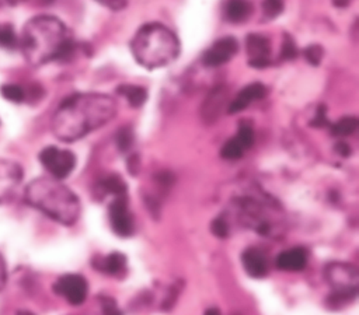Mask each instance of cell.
Masks as SVG:
<instances>
[{"label": "cell", "instance_id": "obj_17", "mask_svg": "<svg viewBox=\"0 0 359 315\" xmlns=\"http://www.w3.org/2000/svg\"><path fill=\"white\" fill-rule=\"evenodd\" d=\"M93 266L107 274L116 276L126 269V256L121 252H112L107 256H100L93 260Z\"/></svg>", "mask_w": 359, "mask_h": 315}, {"label": "cell", "instance_id": "obj_20", "mask_svg": "<svg viewBox=\"0 0 359 315\" xmlns=\"http://www.w3.org/2000/svg\"><path fill=\"white\" fill-rule=\"evenodd\" d=\"M226 95H227V92L222 85L217 87L216 90H213L203 104V118L210 119V120L216 119L220 109L223 108V101H224Z\"/></svg>", "mask_w": 359, "mask_h": 315}, {"label": "cell", "instance_id": "obj_3", "mask_svg": "<svg viewBox=\"0 0 359 315\" xmlns=\"http://www.w3.org/2000/svg\"><path fill=\"white\" fill-rule=\"evenodd\" d=\"M24 199L29 206L63 225L74 224L80 216V200L76 193L52 176L31 181L24 190Z\"/></svg>", "mask_w": 359, "mask_h": 315}, {"label": "cell", "instance_id": "obj_15", "mask_svg": "<svg viewBox=\"0 0 359 315\" xmlns=\"http://www.w3.org/2000/svg\"><path fill=\"white\" fill-rule=\"evenodd\" d=\"M241 263L248 276L261 279L268 273V259L258 248H247L241 253Z\"/></svg>", "mask_w": 359, "mask_h": 315}, {"label": "cell", "instance_id": "obj_14", "mask_svg": "<svg viewBox=\"0 0 359 315\" xmlns=\"http://www.w3.org/2000/svg\"><path fill=\"white\" fill-rule=\"evenodd\" d=\"M268 90L262 83H251L245 85L243 90L237 92V95L230 101L227 106V112L230 115L238 113L244 111L247 106H250L252 102L262 99L266 95Z\"/></svg>", "mask_w": 359, "mask_h": 315}, {"label": "cell", "instance_id": "obj_6", "mask_svg": "<svg viewBox=\"0 0 359 315\" xmlns=\"http://www.w3.org/2000/svg\"><path fill=\"white\" fill-rule=\"evenodd\" d=\"M236 206L241 218L247 225L252 227L257 232L268 235L272 231L271 213L278 210L269 197L262 195H244L236 199Z\"/></svg>", "mask_w": 359, "mask_h": 315}, {"label": "cell", "instance_id": "obj_28", "mask_svg": "<svg viewBox=\"0 0 359 315\" xmlns=\"http://www.w3.org/2000/svg\"><path fill=\"white\" fill-rule=\"evenodd\" d=\"M98 300H100V304H101L102 315H123V312L121 311V308L118 307L116 301L112 297L100 295Z\"/></svg>", "mask_w": 359, "mask_h": 315}, {"label": "cell", "instance_id": "obj_29", "mask_svg": "<svg viewBox=\"0 0 359 315\" xmlns=\"http://www.w3.org/2000/svg\"><path fill=\"white\" fill-rule=\"evenodd\" d=\"M303 55L306 57V60L311 64V66H318L323 60V56H324V50L320 45H309L304 50H303Z\"/></svg>", "mask_w": 359, "mask_h": 315}, {"label": "cell", "instance_id": "obj_2", "mask_svg": "<svg viewBox=\"0 0 359 315\" xmlns=\"http://www.w3.org/2000/svg\"><path fill=\"white\" fill-rule=\"evenodd\" d=\"M20 48L25 60L42 66L55 60L69 59L76 48L67 25L53 15H36L27 21L20 38Z\"/></svg>", "mask_w": 359, "mask_h": 315}, {"label": "cell", "instance_id": "obj_8", "mask_svg": "<svg viewBox=\"0 0 359 315\" xmlns=\"http://www.w3.org/2000/svg\"><path fill=\"white\" fill-rule=\"evenodd\" d=\"M53 291L63 297L69 304L80 305L87 298L88 284L81 274L66 273L53 283Z\"/></svg>", "mask_w": 359, "mask_h": 315}, {"label": "cell", "instance_id": "obj_27", "mask_svg": "<svg viewBox=\"0 0 359 315\" xmlns=\"http://www.w3.org/2000/svg\"><path fill=\"white\" fill-rule=\"evenodd\" d=\"M283 0H262V11L265 18H276L283 11Z\"/></svg>", "mask_w": 359, "mask_h": 315}, {"label": "cell", "instance_id": "obj_34", "mask_svg": "<svg viewBox=\"0 0 359 315\" xmlns=\"http://www.w3.org/2000/svg\"><path fill=\"white\" fill-rule=\"evenodd\" d=\"M335 150H337V153L341 154L342 157L351 155V147H349L346 143H344V141H338L337 146H335Z\"/></svg>", "mask_w": 359, "mask_h": 315}, {"label": "cell", "instance_id": "obj_16", "mask_svg": "<svg viewBox=\"0 0 359 315\" xmlns=\"http://www.w3.org/2000/svg\"><path fill=\"white\" fill-rule=\"evenodd\" d=\"M275 265L280 270L300 272L307 265V251L302 246L286 249L276 256Z\"/></svg>", "mask_w": 359, "mask_h": 315}, {"label": "cell", "instance_id": "obj_21", "mask_svg": "<svg viewBox=\"0 0 359 315\" xmlns=\"http://www.w3.org/2000/svg\"><path fill=\"white\" fill-rule=\"evenodd\" d=\"M98 189L102 195H112L114 197L126 195V183L118 174H111L105 176L98 183Z\"/></svg>", "mask_w": 359, "mask_h": 315}, {"label": "cell", "instance_id": "obj_13", "mask_svg": "<svg viewBox=\"0 0 359 315\" xmlns=\"http://www.w3.org/2000/svg\"><path fill=\"white\" fill-rule=\"evenodd\" d=\"M22 179V169L13 161L0 160V202H7Z\"/></svg>", "mask_w": 359, "mask_h": 315}, {"label": "cell", "instance_id": "obj_25", "mask_svg": "<svg viewBox=\"0 0 359 315\" xmlns=\"http://www.w3.org/2000/svg\"><path fill=\"white\" fill-rule=\"evenodd\" d=\"M297 53H299V50H297L296 42L293 41V38L289 34H285L282 46H280V52H279V59L283 62L293 60V59H296Z\"/></svg>", "mask_w": 359, "mask_h": 315}, {"label": "cell", "instance_id": "obj_4", "mask_svg": "<svg viewBox=\"0 0 359 315\" xmlns=\"http://www.w3.org/2000/svg\"><path fill=\"white\" fill-rule=\"evenodd\" d=\"M180 49L178 36L160 22L144 24L130 41L135 60L149 70L171 64L178 57Z\"/></svg>", "mask_w": 359, "mask_h": 315}, {"label": "cell", "instance_id": "obj_10", "mask_svg": "<svg viewBox=\"0 0 359 315\" xmlns=\"http://www.w3.org/2000/svg\"><path fill=\"white\" fill-rule=\"evenodd\" d=\"M237 50L238 43L234 36L219 38L202 53V64L205 67H219L231 60Z\"/></svg>", "mask_w": 359, "mask_h": 315}, {"label": "cell", "instance_id": "obj_7", "mask_svg": "<svg viewBox=\"0 0 359 315\" xmlns=\"http://www.w3.org/2000/svg\"><path fill=\"white\" fill-rule=\"evenodd\" d=\"M39 161L50 176L59 181L69 176L76 167V155L70 150L56 146L45 147L39 153Z\"/></svg>", "mask_w": 359, "mask_h": 315}, {"label": "cell", "instance_id": "obj_31", "mask_svg": "<svg viewBox=\"0 0 359 315\" xmlns=\"http://www.w3.org/2000/svg\"><path fill=\"white\" fill-rule=\"evenodd\" d=\"M311 125L316 126V127H323V126L330 125V123H328V119H327V113H325V106H324V105H321V106L317 109V113H316V116H314Z\"/></svg>", "mask_w": 359, "mask_h": 315}, {"label": "cell", "instance_id": "obj_30", "mask_svg": "<svg viewBox=\"0 0 359 315\" xmlns=\"http://www.w3.org/2000/svg\"><path fill=\"white\" fill-rule=\"evenodd\" d=\"M212 232L219 238H226L229 235V223L226 217L219 216L212 221Z\"/></svg>", "mask_w": 359, "mask_h": 315}, {"label": "cell", "instance_id": "obj_26", "mask_svg": "<svg viewBox=\"0 0 359 315\" xmlns=\"http://www.w3.org/2000/svg\"><path fill=\"white\" fill-rule=\"evenodd\" d=\"M133 144V132L129 126H123L116 133V146L118 148L125 153L128 151Z\"/></svg>", "mask_w": 359, "mask_h": 315}, {"label": "cell", "instance_id": "obj_1", "mask_svg": "<svg viewBox=\"0 0 359 315\" xmlns=\"http://www.w3.org/2000/svg\"><path fill=\"white\" fill-rule=\"evenodd\" d=\"M115 99L102 92H79L67 97L55 111L52 132L62 141H76L107 125L116 115Z\"/></svg>", "mask_w": 359, "mask_h": 315}, {"label": "cell", "instance_id": "obj_37", "mask_svg": "<svg viewBox=\"0 0 359 315\" xmlns=\"http://www.w3.org/2000/svg\"><path fill=\"white\" fill-rule=\"evenodd\" d=\"M0 1H3L4 4H8V6H15V4H20V3H22L25 0H0Z\"/></svg>", "mask_w": 359, "mask_h": 315}, {"label": "cell", "instance_id": "obj_18", "mask_svg": "<svg viewBox=\"0 0 359 315\" xmlns=\"http://www.w3.org/2000/svg\"><path fill=\"white\" fill-rule=\"evenodd\" d=\"M252 13L250 0H224L223 14L229 22L240 24L245 21Z\"/></svg>", "mask_w": 359, "mask_h": 315}, {"label": "cell", "instance_id": "obj_35", "mask_svg": "<svg viewBox=\"0 0 359 315\" xmlns=\"http://www.w3.org/2000/svg\"><path fill=\"white\" fill-rule=\"evenodd\" d=\"M331 1L335 7H341V8L349 6V3H351V0H331Z\"/></svg>", "mask_w": 359, "mask_h": 315}, {"label": "cell", "instance_id": "obj_23", "mask_svg": "<svg viewBox=\"0 0 359 315\" xmlns=\"http://www.w3.org/2000/svg\"><path fill=\"white\" fill-rule=\"evenodd\" d=\"M0 92L7 101L15 102V104L24 102L27 99V91L24 90V87L18 84H4L0 87Z\"/></svg>", "mask_w": 359, "mask_h": 315}, {"label": "cell", "instance_id": "obj_24", "mask_svg": "<svg viewBox=\"0 0 359 315\" xmlns=\"http://www.w3.org/2000/svg\"><path fill=\"white\" fill-rule=\"evenodd\" d=\"M20 45V39L11 24L0 25V46L4 49H15Z\"/></svg>", "mask_w": 359, "mask_h": 315}, {"label": "cell", "instance_id": "obj_32", "mask_svg": "<svg viewBox=\"0 0 359 315\" xmlns=\"http://www.w3.org/2000/svg\"><path fill=\"white\" fill-rule=\"evenodd\" d=\"M97 1H98L100 4H102L104 7L109 8V10L118 11V10H122V8H125L129 0H97Z\"/></svg>", "mask_w": 359, "mask_h": 315}, {"label": "cell", "instance_id": "obj_38", "mask_svg": "<svg viewBox=\"0 0 359 315\" xmlns=\"http://www.w3.org/2000/svg\"><path fill=\"white\" fill-rule=\"evenodd\" d=\"M17 315H35V314H32L31 311H18Z\"/></svg>", "mask_w": 359, "mask_h": 315}, {"label": "cell", "instance_id": "obj_12", "mask_svg": "<svg viewBox=\"0 0 359 315\" xmlns=\"http://www.w3.org/2000/svg\"><path fill=\"white\" fill-rule=\"evenodd\" d=\"M248 64L254 69H265L271 64L269 39L261 34H250L245 38Z\"/></svg>", "mask_w": 359, "mask_h": 315}, {"label": "cell", "instance_id": "obj_36", "mask_svg": "<svg viewBox=\"0 0 359 315\" xmlns=\"http://www.w3.org/2000/svg\"><path fill=\"white\" fill-rule=\"evenodd\" d=\"M205 315H222V314H220V311L217 308H209V309H206Z\"/></svg>", "mask_w": 359, "mask_h": 315}, {"label": "cell", "instance_id": "obj_22", "mask_svg": "<svg viewBox=\"0 0 359 315\" xmlns=\"http://www.w3.org/2000/svg\"><path fill=\"white\" fill-rule=\"evenodd\" d=\"M358 125L359 122L356 116H344L338 119L335 123L330 125V130H331V134L335 137H346L355 133V130L358 129Z\"/></svg>", "mask_w": 359, "mask_h": 315}, {"label": "cell", "instance_id": "obj_5", "mask_svg": "<svg viewBox=\"0 0 359 315\" xmlns=\"http://www.w3.org/2000/svg\"><path fill=\"white\" fill-rule=\"evenodd\" d=\"M325 280L332 287L328 302L332 307H339L356 297L359 286L358 269L345 262H331L324 269Z\"/></svg>", "mask_w": 359, "mask_h": 315}, {"label": "cell", "instance_id": "obj_9", "mask_svg": "<svg viewBox=\"0 0 359 315\" xmlns=\"http://www.w3.org/2000/svg\"><path fill=\"white\" fill-rule=\"evenodd\" d=\"M109 224L112 231L119 237H130L133 234V217L128 206V196H116L108 207Z\"/></svg>", "mask_w": 359, "mask_h": 315}, {"label": "cell", "instance_id": "obj_11", "mask_svg": "<svg viewBox=\"0 0 359 315\" xmlns=\"http://www.w3.org/2000/svg\"><path fill=\"white\" fill-rule=\"evenodd\" d=\"M254 143V129L250 122L243 120L238 125L237 134L229 139L220 148V157L224 160H238L244 151Z\"/></svg>", "mask_w": 359, "mask_h": 315}, {"label": "cell", "instance_id": "obj_33", "mask_svg": "<svg viewBox=\"0 0 359 315\" xmlns=\"http://www.w3.org/2000/svg\"><path fill=\"white\" fill-rule=\"evenodd\" d=\"M6 283H7V267H6L4 258L0 253V291L4 288Z\"/></svg>", "mask_w": 359, "mask_h": 315}, {"label": "cell", "instance_id": "obj_19", "mask_svg": "<svg viewBox=\"0 0 359 315\" xmlns=\"http://www.w3.org/2000/svg\"><path fill=\"white\" fill-rule=\"evenodd\" d=\"M118 94L122 95L132 108H140L147 99V91L142 85L122 84L118 87Z\"/></svg>", "mask_w": 359, "mask_h": 315}]
</instances>
